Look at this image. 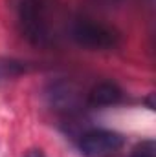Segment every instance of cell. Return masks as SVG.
Wrapping results in <instances>:
<instances>
[{
  "mask_svg": "<svg viewBox=\"0 0 156 157\" xmlns=\"http://www.w3.org/2000/svg\"><path fill=\"white\" fill-rule=\"evenodd\" d=\"M123 144L125 139L110 130H90L79 139V150L84 157H112Z\"/></svg>",
  "mask_w": 156,
  "mask_h": 157,
  "instance_id": "3",
  "label": "cell"
},
{
  "mask_svg": "<svg viewBox=\"0 0 156 157\" xmlns=\"http://www.w3.org/2000/svg\"><path fill=\"white\" fill-rule=\"evenodd\" d=\"M17 17L22 37L28 42L33 46H46L51 42L48 0H17Z\"/></svg>",
  "mask_w": 156,
  "mask_h": 157,
  "instance_id": "1",
  "label": "cell"
},
{
  "mask_svg": "<svg viewBox=\"0 0 156 157\" xmlns=\"http://www.w3.org/2000/svg\"><path fill=\"white\" fill-rule=\"evenodd\" d=\"M123 99V91L121 88L114 84V82H99L96 84L90 91H88V97H86V102L90 106H112V104H117L119 101Z\"/></svg>",
  "mask_w": 156,
  "mask_h": 157,
  "instance_id": "4",
  "label": "cell"
},
{
  "mask_svg": "<svg viewBox=\"0 0 156 157\" xmlns=\"http://www.w3.org/2000/svg\"><path fill=\"white\" fill-rule=\"evenodd\" d=\"M50 99H51V104L57 106V110H72L79 102L77 91L70 82H57L51 88Z\"/></svg>",
  "mask_w": 156,
  "mask_h": 157,
  "instance_id": "5",
  "label": "cell"
},
{
  "mask_svg": "<svg viewBox=\"0 0 156 157\" xmlns=\"http://www.w3.org/2000/svg\"><path fill=\"white\" fill-rule=\"evenodd\" d=\"M129 157H156V148L153 141H145L142 144H138Z\"/></svg>",
  "mask_w": 156,
  "mask_h": 157,
  "instance_id": "6",
  "label": "cell"
},
{
  "mask_svg": "<svg viewBox=\"0 0 156 157\" xmlns=\"http://www.w3.org/2000/svg\"><path fill=\"white\" fill-rule=\"evenodd\" d=\"M26 157H44V155H42L40 152H30V154H28Z\"/></svg>",
  "mask_w": 156,
  "mask_h": 157,
  "instance_id": "7",
  "label": "cell"
},
{
  "mask_svg": "<svg viewBox=\"0 0 156 157\" xmlns=\"http://www.w3.org/2000/svg\"><path fill=\"white\" fill-rule=\"evenodd\" d=\"M70 37L76 44L90 49H112L119 42V33L114 28L88 18H77L70 24Z\"/></svg>",
  "mask_w": 156,
  "mask_h": 157,
  "instance_id": "2",
  "label": "cell"
}]
</instances>
